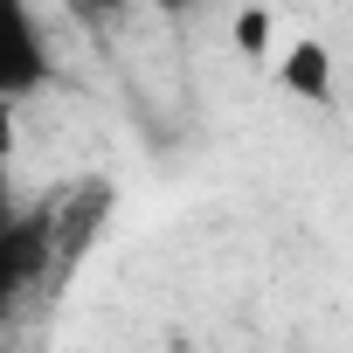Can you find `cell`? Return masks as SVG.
I'll use <instances>...</instances> for the list:
<instances>
[{"label":"cell","instance_id":"3","mask_svg":"<svg viewBox=\"0 0 353 353\" xmlns=\"http://www.w3.org/2000/svg\"><path fill=\"white\" fill-rule=\"evenodd\" d=\"M229 35H236V56H256V63H263V56L277 49V14H270V8H243Z\"/></svg>","mask_w":353,"mask_h":353},{"label":"cell","instance_id":"2","mask_svg":"<svg viewBox=\"0 0 353 353\" xmlns=\"http://www.w3.org/2000/svg\"><path fill=\"white\" fill-rule=\"evenodd\" d=\"M270 77H277L284 97H298V104H312V111H339V56H332V42L298 35V42L277 56Z\"/></svg>","mask_w":353,"mask_h":353},{"label":"cell","instance_id":"1","mask_svg":"<svg viewBox=\"0 0 353 353\" xmlns=\"http://www.w3.org/2000/svg\"><path fill=\"white\" fill-rule=\"evenodd\" d=\"M49 83V35L21 0H0V111Z\"/></svg>","mask_w":353,"mask_h":353}]
</instances>
